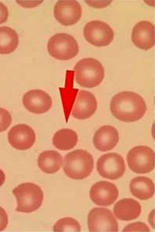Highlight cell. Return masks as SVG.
I'll use <instances>...</instances> for the list:
<instances>
[{
  "label": "cell",
  "instance_id": "6da1fadb",
  "mask_svg": "<svg viewBox=\"0 0 155 232\" xmlns=\"http://www.w3.org/2000/svg\"><path fill=\"white\" fill-rule=\"evenodd\" d=\"M147 107L144 99L132 91L120 92L112 99L110 109L113 115L121 121H137L144 116Z\"/></svg>",
  "mask_w": 155,
  "mask_h": 232
},
{
  "label": "cell",
  "instance_id": "7a4b0ae2",
  "mask_svg": "<svg viewBox=\"0 0 155 232\" xmlns=\"http://www.w3.org/2000/svg\"><path fill=\"white\" fill-rule=\"evenodd\" d=\"M63 162V169L65 174L69 178L75 180L87 177L94 166L92 155L83 149H77L68 153L64 156Z\"/></svg>",
  "mask_w": 155,
  "mask_h": 232
},
{
  "label": "cell",
  "instance_id": "3957f363",
  "mask_svg": "<svg viewBox=\"0 0 155 232\" xmlns=\"http://www.w3.org/2000/svg\"><path fill=\"white\" fill-rule=\"evenodd\" d=\"M74 69L76 83L81 87L91 88L99 85L104 77V70L97 60L86 58L78 61Z\"/></svg>",
  "mask_w": 155,
  "mask_h": 232
},
{
  "label": "cell",
  "instance_id": "277c9868",
  "mask_svg": "<svg viewBox=\"0 0 155 232\" xmlns=\"http://www.w3.org/2000/svg\"><path fill=\"white\" fill-rule=\"evenodd\" d=\"M17 202L16 210L30 213L38 210L43 200L42 190L38 185L31 182L21 184L12 191Z\"/></svg>",
  "mask_w": 155,
  "mask_h": 232
},
{
  "label": "cell",
  "instance_id": "5b68a950",
  "mask_svg": "<svg viewBox=\"0 0 155 232\" xmlns=\"http://www.w3.org/2000/svg\"><path fill=\"white\" fill-rule=\"evenodd\" d=\"M48 50L53 57L59 60L71 59L78 54V44L71 35L66 33H57L48 40Z\"/></svg>",
  "mask_w": 155,
  "mask_h": 232
},
{
  "label": "cell",
  "instance_id": "8992f818",
  "mask_svg": "<svg viewBox=\"0 0 155 232\" xmlns=\"http://www.w3.org/2000/svg\"><path fill=\"white\" fill-rule=\"evenodd\" d=\"M154 155L153 150L148 146H135L132 148L127 154V159L128 166L135 173H149L154 168Z\"/></svg>",
  "mask_w": 155,
  "mask_h": 232
},
{
  "label": "cell",
  "instance_id": "52a82bcc",
  "mask_svg": "<svg viewBox=\"0 0 155 232\" xmlns=\"http://www.w3.org/2000/svg\"><path fill=\"white\" fill-rule=\"evenodd\" d=\"M90 232H117L118 222L112 212L107 208L94 207L87 216Z\"/></svg>",
  "mask_w": 155,
  "mask_h": 232
},
{
  "label": "cell",
  "instance_id": "ba28073f",
  "mask_svg": "<svg viewBox=\"0 0 155 232\" xmlns=\"http://www.w3.org/2000/svg\"><path fill=\"white\" fill-rule=\"evenodd\" d=\"M97 169L102 177L114 180L118 179L124 174L126 165L123 157L116 153L105 154L98 158Z\"/></svg>",
  "mask_w": 155,
  "mask_h": 232
},
{
  "label": "cell",
  "instance_id": "9c48e42d",
  "mask_svg": "<svg viewBox=\"0 0 155 232\" xmlns=\"http://www.w3.org/2000/svg\"><path fill=\"white\" fill-rule=\"evenodd\" d=\"M84 34L89 43L98 47L109 45L114 36L110 27L100 20L92 21L87 23L84 29Z\"/></svg>",
  "mask_w": 155,
  "mask_h": 232
},
{
  "label": "cell",
  "instance_id": "30bf717a",
  "mask_svg": "<svg viewBox=\"0 0 155 232\" xmlns=\"http://www.w3.org/2000/svg\"><path fill=\"white\" fill-rule=\"evenodd\" d=\"M54 12L56 19L62 25L67 26L74 25L79 20L82 9L76 1L59 0L54 5Z\"/></svg>",
  "mask_w": 155,
  "mask_h": 232
},
{
  "label": "cell",
  "instance_id": "8fae6325",
  "mask_svg": "<svg viewBox=\"0 0 155 232\" xmlns=\"http://www.w3.org/2000/svg\"><path fill=\"white\" fill-rule=\"evenodd\" d=\"M119 192L116 186L106 181H100L91 187L90 195L92 201L96 204L107 206L113 204L118 197Z\"/></svg>",
  "mask_w": 155,
  "mask_h": 232
},
{
  "label": "cell",
  "instance_id": "7c38bea8",
  "mask_svg": "<svg viewBox=\"0 0 155 232\" xmlns=\"http://www.w3.org/2000/svg\"><path fill=\"white\" fill-rule=\"evenodd\" d=\"M8 139L11 145L19 150H25L34 144L36 136L33 129L29 126L20 124L13 126L8 133Z\"/></svg>",
  "mask_w": 155,
  "mask_h": 232
},
{
  "label": "cell",
  "instance_id": "4fadbf2b",
  "mask_svg": "<svg viewBox=\"0 0 155 232\" xmlns=\"http://www.w3.org/2000/svg\"><path fill=\"white\" fill-rule=\"evenodd\" d=\"M23 104L29 112L37 114L48 111L52 106L50 96L45 92L40 89L30 90L24 95Z\"/></svg>",
  "mask_w": 155,
  "mask_h": 232
},
{
  "label": "cell",
  "instance_id": "5bb4252c",
  "mask_svg": "<svg viewBox=\"0 0 155 232\" xmlns=\"http://www.w3.org/2000/svg\"><path fill=\"white\" fill-rule=\"evenodd\" d=\"M131 40L137 47L145 50L152 48L155 44V26L147 21H142L134 27Z\"/></svg>",
  "mask_w": 155,
  "mask_h": 232
},
{
  "label": "cell",
  "instance_id": "9a60e30c",
  "mask_svg": "<svg viewBox=\"0 0 155 232\" xmlns=\"http://www.w3.org/2000/svg\"><path fill=\"white\" fill-rule=\"evenodd\" d=\"M97 106V102L94 94L88 91L81 90L77 96L72 115L78 119H86L94 114Z\"/></svg>",
  "mask_w": 155,
  "mask_h": 232
},
{
  "label": "cell",
  "instance_id": "2e32d148",
  "mask_svg": "<svg viewBox=\"0 0 155 232\" xmlns=\"http://www.w3.org/2000/svg\"><path fill=\"white\" fill-rule=\"evenodd\" d=\"M119 140L117 129L110 125L99 128L94 134L93 142L96 149L102 152L110 151L117 145Z\"/></svg>",
  "mask_w": 155,
  "mask_h": 232
},
{
  "label": "cell",
  "instance_id": "e0dca14e",
  "mask_svg": "<svg viewBox=\"0 0 155 232\" xmlns=\"http://www.w3.org/2000/svg\"><path fill=\"white\" fill-rule=\"evenodd\" d=\"M113 210L115 216L119 219L130 221L140 216L141 207L137 201L131 198H124L115 204Z\"/></svg>",
  "mask_w": 155,
  "mask_h": 232
},
{
  "label": "cell",
  "instance_id": "ac0fdd59",
  "mask_svg": "<svg viewBox=\"0 0 155 232\" xmlns=\"http://www.w3.org/2000/svg\"><path fill=\"white\" fill-rule=\"evenodd\" d=\"M129 187L131 194L141 200L149 199L154 193L153 182L150 178L144 176H138L132 179Z\"/></svg>",
  "mask_w": 155,
  "mask_h": 232
},
{
  "label": "cell",
  "instance_id": "d6986e66",
  "mask_svg": "<svg viewBox=\"0 0 155 232\" xmlns=\"http://www.w3.org/2000/svg\"><path fill=\"white\" fill-rule=\"evenodd\" d=\"M38 165L43 172L48 174L56 172L63 163L62 157L58 152L54 150L45 151L39 155Z\"/></svg>",
  "mask_w": 155,
  "mask_h": 232
},
{
  "label": "cell",
  "instance_id": "ffe728a7",
  "mask_svg": "<svg viewBox=\"0 0 155 232\" xmlns=\"http://www.w3.org/2000/svg\"><path fill=\"white\" fill-rule=\"evenodd\" d=\"M78 139V135L74 131L69 129H63L55 133L52 143L57 149L62 150H68L76 145Z\"/></svg>",
  "mask_w": 155,
  "mask_h": 232
},
{
  "label": "cell",
  "instance_id": "44dd1931",
  "mask_svg": "<svg viewBox=\"0 0 155 232\" xmlns=\"http://www.w3.org/2000/svg\"><path fill=\"white\" fill-rule=\"evenodd\" d=\"M18 36L15 30L6 26L0 27V54L12 52L18 47Z\"/></svg>",
  "mask_w": 155,
  "mask_h": 232
},
{
  "label": "cell",
  "instance_id": "7402d4cb",
  "mask_svg": "<svg viewBox=\"0 0 155 232\" xmlns=\"http://www.w3.org/2000/svg\"><path fill=\"white\" fill-rule=\"evenodd\" d=\"M81 226L78 222L71 217L58 220L53 227L54 232H80Z\"/></svg>",
  "mask_w": 155,
  "mask_h": 232
},
{
  "label": "cell",
  "instance_id": "603a6c76",
  "mask_svg": "<svg viewBox=\"0 0 155 232\" xmlns=\"http://www.w3.org/2000/svg\"><path fill=\"white\" fill-rule=\"evenodd\" d=\"M12 121V116L8 111L0 107V132L6 130Z\"/></svg>",
  "mask_w": 155,
  "mask_h": 232
},
{
  "label": "cell",
  "instance_id": "cb8c5ba5",
  "mask_svg": "<svg viewBox=\"0 0 155 232\" xmlns=\"http://www.w3.org/2000/svg\"><path fill=\"white\" fill-rule=\"evenodd\" d=\"M123 232H150V229L147 224L142 222L132 223L126 226Z\"/></svg>",
  "mask_w": 155,
  "mask_h": 232
},
{
  "label": "cell",
  "instance_id": "d4e9b609",
  "mask_svg": "<svg viewBox=\"0 0 155 232\" xmlns=\"http://www.w3.org/2000/svg\"><path fill=\"white\" fill-rule=\"evenodd\" d=\"M8 222V216L5 210L0 206V231L5 229Z\"/></svg>",
  "mask_w": 155,
  "mask_h": 232
},
{
  "label": "cell",
  "instance_id": "484cf974",
  "mask_svg": "<svg viewBox=\"0 0 155 232\" xmlns=\"http://www.w3.org/2000/svg\"><path fill=\"white\" fill-rule=\"evenodd\" d=\"M8 16L7 7L3 3L0 2V24L6 22Z\"/></svg>",
  "mask_w": 155,
  "mask_h": 232
},
{
  "label": "cell",
  "instance_id": "4316f807",
  "mask_svg": "<svg viewBox=\"0 0 155 232\" xmlns=\"http://www.w3.org/2000/svg\"><path fill=\"white\" fill-rule=\"evenodd\" d=\"M5 175L3 172L0 169V187L4 183L5 180Z\"/></svg>",
  "mask_w": 155,
  "mask_h": 232
}]
</instances>
